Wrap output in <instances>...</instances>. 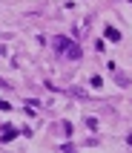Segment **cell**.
<instances>
[{"label": "cell", "instance_id": "30bf717a", "mask_svg": "<svg viewBox=\"0 0 132 153\" xmlns=\"http://www.w3.org/2000/svg\"><path fill=\"white\" fill-rule=\"evenodd\" d=\"M0 55H6V49H3V46H0Z\"/></svg>", "mask_w": 132, "mask_h": 153}, {"label": "cell", "instance_id": "9c48e42d", "mask_svg": "<svg viewBox=\"0 0 132 153\" xmlns=\"http://www.w3.org/2000/svg\"><path fill=\"white\" fill-rule=\"evenodd\" d=\"M126 145H129V147H132V133H129V136H126Z\"/></svg>", "mask_w": 132, "mask_h": 153}, {"label": "cell", "instance_id": "5b68a950", "mask_svg": "<svg viewBox=\"0 0 132 153\" xmlns=\"http://www.w3.org/2000/svg\"><path fill=\"white\" fill-rule=\"evenodd\" d=\"M83 124H86L89 130H98V119H95V116H86V119H83Z\"/></svg>", "mask_w": 132, "mask_h": 153}, {"label": "cell", "instance_id": "6da1fadb", "mask_svg": "<svg viewBox=\"0 0 132 153\" xmlns=\"http://www.w3.org/2000/svg\"><path fill=\"white\" fill-rule=\"evenodd\" d=\"M72 43H75V41H69L66 35H55V38H52V46H55V52H58V55H66V49H69Z\"/></svg>", "mask_w": 132, "mask_h": 153}, {"label": "cell", "instance_id": "ba28073f", "mask_svg": "<svg viewBox=\"0 0 132 153\" xmlns=\"http://www.w3.org/2000/svg\"><path fill=\"white\" fill-rule=\"evenodd\" d=\"M0 87H6V90H12V84H9L6 78H0Z\"/></svg>", "mask_w": 132, "mask_h": 153}, {"label": "cell", "instance_id": "8992f818", "mask_svg": "<svg viewBox=\"0 0 132 153\" xmlns=\"http://www.w3.org/2000/svg\"><path fill=\"white\" fill-rule=\"evenodd\" d=\"M112 75H115V81L121 87H129V78H126V75H121V72H112Z\"/></svg>", "mask_w": 132, "mask_h": 153}, {"label": "cell", "instance_id": "52a82bcc", "mask_svg": "<svg viewBox=\"0 0 132 153\" xmlns=\"http://www.w3.org/2000/svg\"><path fill=\"white\" fill-rule=\"evenodd\" d=\"M89 84L98 90V87H103V78H100V75H92V78H89Z\"/></svg>", "mask_w": 132, "mask_h": 153}, {"label": "cell", "instance_id": "7a4b0ae2", "mask_svg": "<svg viewBox=\"0 0 132 153\" xmlns=\"http://www.w3.org/2000/svg\"><path fill=\"white\" fill-rule=\"evenodd\" d=\"M17 136H20V130H17V127H12V124L6 121V124H3V136H0V145H9V142H15Z\"/></svg>", "mask_w": 132, "mask_h": 153}, {"label": "cell", "instance_id": "3957f363", "mask_svg": "<svg viewBox=\"0 0 132 153\" xmlns=\"http://www.w3.org/2000/svg\"><path fill=\"white\" fill-rule=\"evenodd\" d=\"M66 58H72V61H81V58H83V49L78 46V43H72V46L66 49Z\"/></svg>", "mask_w": 132, "mask_h": 153}, {"label": "cell", "instance_id": "277c9868", "mask_svg": "<svg viewBox=\"0 0 132 153\" xmlns=\"http://www.w3.org/2000/svg\"><path fill=\"white\" fill-rule=\"evenodd\" d=\"M103 38H106V41H121V32H118L115 26H106V29H103Z\"/></svg>", "mask_w": 132, "mask_h": 153}]
</instances>
